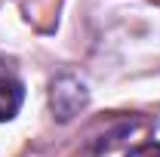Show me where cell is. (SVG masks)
Returning a JSON list of instances; mask_svg holds the SVG:
<instances>
[{
    "label": "cell",
    "instance_id": "7a4b0ae2",
    "mask_svg": "<svg viewBox=\"0 0 160 157\" xmlns=\"http://www.w3.org/2000/svg\"><path fill=\"white\" fill-rule=\"evenodd\" d=\"M22 102H25V86L22 80L12 74V68H6L0 62V123L3 120H12L19 114Z\"/></svg>",
    "mask_w": 160,
    "mask_h": 157
},
{
    "label": "cell",
    "instance_id": "3957f363",
    "mask_svg": "<svg viewBox=\"0 0 160 157\" xmlns=\"http://www.w3.org/2000/svg\"><path fill=\"white\" fill-rule=\"evenodd\" d=\"M126 157H160V142H145L139 148H132Z\"/></svg>",
    "mask_w": 160,
    "mask_h": 157
},
{
    "label": "cell",
    "instance_id": "6da1fadb",
    "mask_svg": "<svg viewBox=\"0 0 160 157\" xmlns=\"http://www.w3.org/2000/svg\"><path fill=\"white\" fill-rule=\"evenodd\" d=\"M49 102H52V111L59 120H71L74 114H80V108H86L89 93H86L83 80H77L74 74H62V77L52 80Z\"/></svg>",
    "mask_w": 160,
    "mask_h": 157
}]
</instances>
